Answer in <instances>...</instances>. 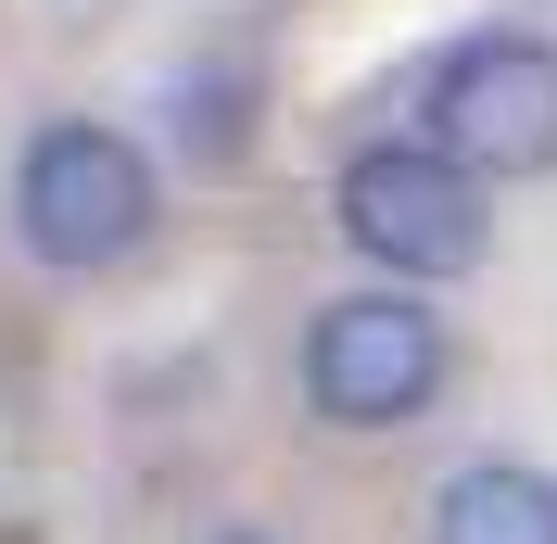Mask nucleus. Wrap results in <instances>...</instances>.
Masks as SVG:
<instances>
[{"mask_svg": "<svg viewBox=\"0 0 557 544\" xmlns=\"http://www.w3.org/2000/svg\"><path fill=\"white\" fill-rule=\"evenodd\" d=\"M330 215H343V240L368 254V267H393V292H418V279H469L494 254L482 177L444 165L431 139H368V152L343 165V190H330Z\"/></svg>", "mask_w": 557, "mask_h": 544, "instance_id": "1", "label": "nucleus"}, {"mask_svg": "<svg viewBox=\"0 0 557 544\" xmlns=\"http://www.w3.org/2000/svg\"><path fill=\"white\" fill-rule=\"evenodd\" d=\"M139 228H152V165H139L127 127H89V114H64V127L26 139V165H13V240H26L38 267H127Z\"/></svg>", "mask_w": 557, "mask_h": 544, "instance_id": "2", "label": "nucleus"}, {"mask_svg": "<svg viewBox=\"0 0 557 544\" xmlns=\"http://www.w3.org/2000/svg\"><path fill=\"white\" fill-rule=\"evenodd\" d=\"M444 368H456L444 317L418 305V292H343L305 330V406L330 431H406V418H431Z\"/></svg>", "mask_w": 557, "mask_h": 544, "instance_id": "3", "label": "nucleus"}, {"mask_svg": "<svg viewBox=\"0 0 557 544\" xmlns=\"http://www.w3.org/2000/svg\"><path fill=\"white\" fill-rule=\"evenodd\" d=\"M431 152L444 165H469L494 190V177H545L557 165V51L545 38H456L444 64H431Z\"/></svg>", "mask_w": 557, "mask_h": 544, "instance_id": "4", "label": "nucleus"}, {"mask_svg": "<svg viewBox=\"0 0 557 544\" xmlns=\"http://www.w3.org/2000/svg\"><path fill=\"white\" fill-rule=\"evenodd\" d=\"M431 544H557V481L520 456H482L431 494Z\"/></svg>", "mask_w": 557, "mask_h": 544, "instance_id": "5", "label": "nucleus"}]
</instances>
